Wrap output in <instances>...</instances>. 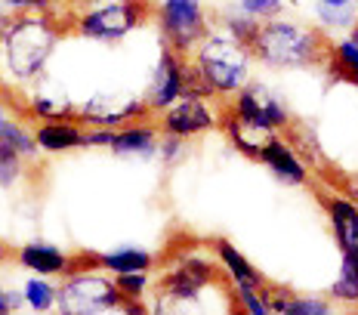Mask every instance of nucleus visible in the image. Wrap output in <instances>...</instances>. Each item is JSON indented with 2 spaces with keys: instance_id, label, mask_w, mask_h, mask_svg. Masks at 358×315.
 Returning <instances> with one entry per match:
<instances>
[{
  "instance_id": "1",
  "label": "nucleus",
  "mask_w": 358,
  "mask_h": 315,
  "mask_svg": "<svg viewBox=\"0 0 358 315\" xmlns=\"http://www.w3.org/2000/svg\"><path fill=\"white\" fill-rule=\"evenodd\" d=\"M65 28L56 13H0V87L10 93L41 84Z\"/></svg>"
},
{
  "instance_id": "2",
  "label": "nucleus",
  "mask_w": 358,
  "mask_h": 315,
  "mask_svg": "<svg viewBox=\"0 0 358 315\" xmlns=\"http://www.w3.org/2000/svg\"><path fill=\"white\" fill-rule=\"evenodd\" d=\"M189 90L192 93L216 96V99H232V96L250 80L253 56L250 47L235 41L222 28H210L201 41L192 47L189 56Z\"/></svg>"
},
{
  "instance_id": "3",
  "label": "nucleus",
  "mask_w": 358,
  "mask_h": 315,
  "mask_svg": "<svg viewBox=\"0 0 358 315\" xmlns=\"http://www.w3.org/2000/svg\"><path fill=\"white\" fill-rule=\"evenodd\" d=\"M327 43H331V37H324L315 25L281 13V16L259 22L248 47L253 62L275 71H294L322 65L327 59Z\"/></svg>"
},
{
  "instance_id": "4",
  "label": "nucleus",
  "mask_w": 358,
  "mask_h": 315,
  "mask_svg": "<svg viewBox=\"0 0 358 315\" xmlns=\"http://www.w3.org/2000/svg\"><path fill=\"white\" fill-rule=\"evenodd\" d=\"M121 300V290L106 269L93 266L90 257H80L78 266L62 275V284H56L53 315H106L117 312Z\"/></svg>"
},
{
  "instance_id": "5",
  "label": "nucleus",
  "mask_w": 358,
  "mask_h": 315,
  "mask_svg": "<svg viewBox=\"0 0 358 315\" xmlns=\"http://www.w3.org/2000/svg\"><path fill=\"white\" fill-rule=\"evenodd\" d=\"M152 19V0H102L96 6L78 10L71 25L80 37L96 43H117Z\"/></svg>"
},
{
  "instance_id": "6",
  "label": "nucleus",
  "mask_w": 358,
  "mask_h": 315,
  "mask_svg": "<svg viewBox=\"0 0 358 315\" xmlns=\"http://www.w3.org/2000/svg\"><path fill=\"white\" fill-rule=\"evenodd\" d=\"M152 16L161 41L179 56H189L192 47L213 28V16L204 0H158L152 6Z\"/></svg>"
},
{
  "instance_id": "7",
  "label": "nucleus",
  "mask_w": 358,
  "mask_h": 315,
  "mask_svg": "<svg viewBox=\"0 0 358 315\" xmlns=\"http://www.w3.org/2000/svg\"><path fill=\"white\" fill-rule=\"evenodd\" d=\"M216 96H204V93H182L173 105L155 115L158 133L164 136H176V139H192L201 133L213 130L216 124H222V111H216Z\"/></svg>"
},
{
  "instance_id": "8",
  "label": "nucleus",
  "mask_w": 358,
  "mask_h": 315,
  "mask_svg": "<svg viewBox=\"0 0 358 315\" xmlns=\"http://www.w3.org/2000/svg\"><path fill=\"white\" fill-rule=\"evenodd\" d=\"M226 111H232V115L244 118V121H253L259 127H268L272 133H281V130H287V127L294 124V118H290L285 99H281V96L275 93L268 84L253 80V78L232 96V105H229Z\"/></svg>"
},
{
  "instance_id": "9",
  "label": "nucleus",
  "mask_w": 358,
  "mask_h": 315,
  "mask_svg": "<svg viewBox=\"0 0 358 315\" xmlns=\"http://www.w3.org/2000/svg\"><path fill=\"white\" fill-rule=\"evenodd\" d=\"M189 59L179 56L173 50H164V56L158 59L152 71V80H148V90H145V108L148 115H161L167 105H173L182 93H189Z\"/></svg>"
},
{
  "instance_id": "10",
  "label": "nucleus",
  "mask_w": 358,
  "mask_h": 315,
  "mask_svg": "<svg viewBox=\"0 0 358 315\" xmlns=\"http://www.w3.org/2000/svg\"><path fill=\"white\" fill-rule=\"evenodd\" d=\"M257 161H263L268 167V174L275 179H281L285 186H306L309 183V164L303 161L300 148H296L290 139L281 136V133H275V136L259 148Z\"/></svg>"
},
{
  "instance_id": "11",
  "label": "nucleus",
  "mask_w": 358,
  "mask_h": 315,
  "mask_svg": "<svg viewBox=\"0 0 358 315\" xmlns=\"http://www.w3.org/2000/svg\"><path fill=\"white\" fill-rule=\"evenodd\" d=\"M13 257H16V262L25 272L47 275V279H62L65 272H71L80 262V257H71V253H65L59 244H50V241H28V244L16 247Z\"/></svg>"
},
{
  "instance_id": "12",
  "label": "nucleus",
  "mask_w": 358,
  "mask_h": 315,
  "mask_svg": "<svg viewBox=\"0 0 358 315\" xmlns=\"http://www.w3.org/2000/svg\"><path fill=\"white\" fill-rule=\"evenodd\" d=\"M158 142H161L158 124L148 121V118H136V121L115 127L108 152L117 158H155L158 155Z\"/></svg>"
},
{
  "instance_id": "13",
  "label": "nucleus",
  "mask_w": 358,
  "mask_h": 315,
  "mask_svg": "<svg viewBox=\"0 0 358 315\" xmlns=\"http://www.w3.org/2000/svg\"><path fill=\"white\" fill-rule=\"evenodd\" d=\"M34 142L41 155H65L84 148V124L78 118H53L34 124Z\"/></svg>"
},
{
  "instance_id": "14",
  "label": "nucleus",
  "mask_w": 358,
  "mask_h": 315,
  "mask_svg": "<svg viewBox=\"0 0 358 315\" xmlns=\"http://www.w3.org/2000/svg\"><path fill=\"white\" fill-rule=\"evenodd\" d=\"M327 216H331V232L340 253L358 257V204L349 195H331L327 198Z\"/></svg>"
},
{
  "instance_id": "15",
  "label": "nucleus",
  "mask_w": 358,
  "mask_h": 315,
  "mask_svg": "<svg viewBox=\"0 0 358 315\" xmlns=\"http://www.w3.org/2000/svg\"><path fill=\"white\" fill-rule=\"evenodd\" d=\"M93 266L106 269L108 275H127V272H152L158 266V257L145 247H133V244H124V247H115V251H102V253H93Z\"/></svg>"
},
{
  "instance_id": "16",
  "label": "nucleus",
  "mask_w": 358,
  "mask_h": 315,
  "mask_svg": "<svg viewBox=\"0 0 358 315\" xmlns=\"http://www.w3.org/2000/svg\"><path fill=\"white\" fill-rule=\"evenodd\" d=\"M213 257L220 262V269H226L229 281H232L235 288H263L266 284L263 275H259V269L253 266L232 241H226V238L213 241Z\"/></svg>"
},
{
  "instance_id": "17",
  "label": "nucleus",
  "mask_w": 358,
  "mask_h": 315,
  "mask_svg": "<svg viewBox=\"0 0 358 315\" xmlns=\"http://www.w3.org/2000/svg\"><path fill=\"white\" fill-rule=\"evenodd\" d=\"M0 142L10 146L16 155H22L28 164H34L41 158V148L34 142V124H28V118H22L19 111H10L6 118H0Z\"/></svg>"
},
{
  "instance_id": "18",
  "label": "nucleus",
  "mask_w": 358,
  "mask_h": 315,
  "mask_svg": "<svg viewBox=\"0 0 358 315\" xmlns=\"http://www.w3.org/2000/svg\"><path fill=\"white\" fill-rule=\"evenodd\" d=\"M222 130L229 133V139L235 142L238 152H244V155H250V158H257L259 148H263L266 142L275 136L268 127H259V124H253V121H244V118L232 115V111H222Z\"/></svg>"
},
{
  "instance_id": "19",
  "label": "nucleus",
  "mask_w": 358,
  "mask_h": 315,
  "mask_svg": "<svg viewBox=\"0 0 358 315\" xmlns=\"http://www.w3.org/2000/svg\"><path fill=\"white\" fill-rule=\"evenodd\" d=\"M22 309L31 315H53L56 312V281H50L47 275H31L22 281Z\"/></svg>"
},
{
  "instance_id": "20",
  "label": "nucleus",
  "mask_w": 358,
  "mask_h": 315,
  "mask_svg": "<svg viewBox=\"0 0 358 315\" xmlns=\"http://www.w3.org/2000/svg\"><path fill=\"white\" fill-rule=\"evenodd\" d=\"M327 297H331L334 306H346V309L358 306V257H349V253L340 257L337 279L331 281Z\"/></svg>"
},
{
  "instance_id": "21",
  "label": "nucleus",
  "mask_w": 358,
  "mask_h": 315,
  "mask_svg": "<svg viewBox=\"0 0 358 315\" xmlns=\"http://www.w3.org/2000/svg\"><path fill=\"white\" fill-rule=\"evenodd\" d=\"M324 62H331V69H334V74H337L340 80L358 87V43L352 41V37H340V41L327 43V59Z\"/></svg>"
},
{
  "instance_id": "22",
  "label": "nucleus",
  "mask_w": 358,
  "mask_h": 315,
  "mask_svg": "<svg viewBox=\"0 0 358 315\" xmlns=\"http://www.w3.org/2000/svg\"><path fill=\"white\" fill-rule=\"evenodd\" d=\"M31 174V164L0 142V192H16Z\"/></svg>"
},
{
  "instance_id": "23",
  "label": "nucleus",
  "mask_w": 358,
  "mask_h": 315,
  "mask_svg": "<svg viewBox=\"0 0 358 315\" xmlns=\"http://www.w3.org/2000/svg\"><path fill=\"white\" fill-rule=\"evenodd\" d=\"M355 19H358L355 4H349V6H324V4H318V6H315V22H318L315 28H318V31H322L324 37L340 34V31H349Z\"/></svg>"
},
{
  "instance_id": "24",
  "label": "nucleus",
  "mask_w": 358,
  "mask_h": 315,
  "mask_svg": "<svg viewBox=\"0 0 358 315\" xmlns=\"http://www.w3.org/2000/svg\"><path fill=\"white\" fill-rule=\"evenodd\" d=\"M257 25H259V22L253 19V16H248L244 10L232 6V10H226V13L220 16V25H216V28H222L226 34H232L235 41L250 43V41H253V34H257Z\"/></svg>"
},
{
  "instance_id": "25",
  "label": "nucleus",
  "mask_w": 358,
  "mask_h": 315,
  "mask_svg": "<svg viewBox=\"0 0 358 315\" xmlns=\"http://www.w3.org/2000/svg\"><path fill=\"white\" fill-rule=\"evenodd\" d=\"M281 315H337V306L331 303V297H312V294H294L287 300Z\"/></svg>"
},
{
  "instance_id": "26",
  "label": "nucleus",
  "mask_w": 358,
  "mask_h": 315,
  "mask_svg": "<svg viewBox=\"0 0 358 315\" xmlns=\"http://www.w3.org/2000/svg\"><path fill=\"white\" fill-rule=\"evenodd\" d=\"M115 288L121 290V297L127 300H145V294L152 290V272H127V275H111Z\"/></svg>"
},
{
  "instance_id": "27",
  "label": "nucleus",
  "mask_w": 358,
  "mask_h": 315,
  "mask_svg": "<svg viewBox=\"0 0 358 315\" xmlns=\"http://www.w3.org/2000/svg\"><path fill=\"white\" fill-rule=\"evenodd\" d=\"M69 4L62 0H0V13H56Z\"/></svg>"
},
{
  "instance_id": "28",
  "label": "nucleus",
  "mask_w": 358,
  "mask_h": 315,
  "mask_svg": "<svg viewBox=\"0 0 358 315\" xmlns=\"http://www.w3.org/2000/svg\"><path fill=\"white\" fill-rule=\"evenodd\" d=\"M235 6L238 10H244L248 16H253L257 22L281 16V13H285V0H235Z\"/></svg>"
},
{
  "instance_id": "29",
  "label": "nucleus",
  "mask_w": 358,
  "mask_h": 315,
  "mask_svg": "<svg viewBox=\"0 0 358 315\" xmlns=\"http://www.w3.org/2000/svg\"><path fill=\"white\" fill-rule=\"evenodd\" d=\"M235 303L244 315H272L263 294H259V288H235Z\"/></svg>"
},
{
  "instance_id": "30",
  "label": "nucleus",
  "mask_w": 358,
  "mask_h": 315,
  "mask_svg": "<svg viewBox=\"0 0 358 315\" xmlns=\"http://www.w3.org/2000/svg\"><path fill=\"white\" fill-rule=\"evenodd\" d=\"M115 130L111 127H84V148H108Z\"/></svg>"
},
{
  "instance_id": "31",
  "label": "nucleus",
  "mask_w": 358,
  "mask_h": 315,
  "mask_svg": "<svg viewBox=\"0 0 358 315\" xmlns=\"http://www.w3.org/2000/svg\"><path fill=\"white\" fill-rule=\"evenodd\" d=\"M19 312H22V294L0 284V315H19Z\"/></svg>"
},
{
  "instance_id": "32",
  "label": "nucleus",
  "mask_w": 358,
  "mask_h": 315,
  "mask_svg": "<svg viewBox=\"0 0 358 315\" xmlns=\"http://www.w3.org/2000/svg\"><path fill=\"white\" fill-rule=\"evenodd\" d=\"M182 146H185V139H176V136H164V133H161V142H158V155H164V161H167V164H173V161H179V155H182Z\"/></svg>"
},
{
  "instance_id": "33",
  "label": "nucleus",
  "mask_w": 358,
  "mask_h": 315,
  "mask_svg": "<svg viewBox=\"0 0 358 315\" xmlns=\"http://www.w3.org/2000/svg\"><path fill=\"white\" fill-rule=\"evenodd\" d=\"M10 105H13V96L6 93L3 87H0V118H6V115H10V111H13Z\"/></svg>"
},
{
  "instance_id": "34",
  "label": "nucleus",
  "mask_w": 358,
  "mask_h": 315,
  "mask_svg": "<svg viewBox=\"0 0 358 315\" xmlns=\"http://www.w3.org/2000/svg\"><path fill=\"white\" fill-rule=\"evenodd\" d=\"M96 4H102V0H71L74 13H78V10H87V6H96Z\"/></svg>"
},
{
  "instance_id": "35",
  "label": "nucleus",
  "mask_w": 358,
  "mask_h": 315,
  "mask_svg": "<svg viewBox=\"0 0 358 315\" xmlns=\"http://www.w3.org/2000/svg\"><path fill=\"white\" fill-rule=\"evenodd\" d=\"M315 4H324V6H349L352 0H315Z\"/></svg>"
},
{
  "instance_id": "36",
  "label": "nucleus",
  "mask_w": 358,
  "mask_h": 315,
  "mask_svg": "<svg viewBox=\"0 0 358 315\" xmlns=\"http://www.w3.org/2000/svg\"><path fill=\"white\" fill-rule=\"evenodd\" d=\"M346 37H352V41L358 43V19L352 22V28H349V31H346Z\"/></svg>"
},
{
  "instance_id": "37",
  "label": "nucleus",
  "mask_w": 358,
  "mask_h": 315,
  "mask_svg": "<svg viewBox=\"0 0 358 315\" xmlns=\"http://www.w3.org/2000/svg\"><path fill=\"white\" fill-rule=\"evenodd\" d=\"M229 315H244V312L238 309V303H235V306H232V312H229Z\"/></svg>"
},
{
  "instance_id": "38",
  "label": "nucleus",
  "mask_w": 358,
  "mask_h": 315,
  "mask_svg": "<svg viewBox=\"0 0 358 315\" xmlns=\"http://www.w3.org/2000/svg\"><path fill=\"white\" fill-rule=\"evenodd\" d=\"M349 315H358V306H352V309H349Z\"/></svg>"
},
{
  "instance_id": "39",
  "label": "nucleus",
  "mask_w": 358,
  "mask_h": 315,
  "mask_svg": "<svg viewBox=\"0 0 358 315\" xmlns=\"http://www.w3.org/2000/svg\"><path fill=\"white\" fill-rule=\"evenodd\" d=\"M62 4H69V6H71V0H62ZM71 10H74V6H71Z\"/></svg>"
},
{
  "instance_id": "40",
  "label": "nucleus",
  "mask_w": 358,
  "mask_h": 315,
  "mask_svg": "<svg viewBox=\"0 0 358 315\" xmlns=\"http://www.w3.org/2000/svg\"><path fill=\"white\" fill-rule=\"evenodd\" d=\"M352 4H355V10H358V0H352Z\"/></svg>"
}]
</instances>
